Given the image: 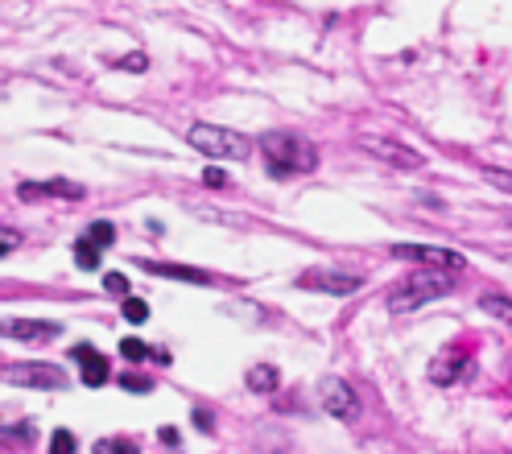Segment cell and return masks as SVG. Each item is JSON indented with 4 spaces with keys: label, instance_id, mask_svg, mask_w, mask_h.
Instances as JSON below:
<instances>
[{
    "label": "cell",
    "instance_id": "obj_1",
    "mask_svg": "<svg viewBox=\"0 0 512 454\" xmlns=\"http://www.w3.org/2000/svg\"><path fill=\"white\" fill-rule=\"evenodd\" d=\"M261 157H265L273 178H302L318 166L314 145L298 133H265L261 137Z\"/></svg>",
    "mask_w": 512,
    "mask_h": 454
},
{
    "label": "cell",
    "instance_id": "obj_2",
    "mask_svg": "<svg viewBox=\"0 0 512 454\" xmlns=\"http://www.w3.org/2000/svg\"><path fill=\"white\" fill-rule=\"evenodd\" d=\"M455 289V273L451 269H426L422 273H409L405 281H397L389 289V298H384V306H389L393 314H409V310H418L434 298H446Z\"/></svg>",
    "mask_w": 512,
    "mask_h": 454
},
{
    "label": "cell",
    "instance_id": "obj_3",
    "mask_svg": "<svg viewBox=\"0 0 512 454\" xmlns=\"http://www.w3.org/2000/svg\"><path fill=\"white\" fill-rule=\"evenodd\" d=\"M186 141L195 145L199 153H207V157H232V161H240V157L252 153V141L244 133H232V128H219V124H195L186 133Z\"/></svg>",
    "mask_w": 512,
    "mask_h": 454
},
{
    "label": "cell",
    "instance_id": "obj_4",
    "mask_svg": "<svg viewBox=\"0 0 512 454\" xmlns=\"http://www.w3.org/2000/svg\"><path fill=\"white\" fill-rule=\"evenodd\" d=\"M393 256H397V261L426 265V269H451V273H463L467 269V256L463 252L434 248V244H401V248H393Z\"/></svg>",
    "mask_w": 512,
    "mask_h": 454
},
{
    "label": "cell",
    "instance_id": "obj_5",
    "mask_svg": "<svg viewBox=\"0 0 512 454\" xmlns=\"http://www.w3.org/2000/svg\"><path fill=\"white\" fill-rule=\"evenodd\" d=\"M360 145H364L372 157H380V161H389V166H397V170H422V166H426V157H422V153H413V149H405L401 141L364 137Z\"/></svg>",
    "mask_w": 512,
    "mask_h": 454
},
{
    "label": "cell",
    "instance_id": "obj_6",
    "mask_svg": "<svg viewBox=\"0 0 512 454\" xmlns=\"http://www.w3.org/2000/svg\"><path fill=\"white\" fill-rule=\"evenodd\" d=\"M302 289H318V294H356L360 277L356 273H327V269H310L302 277Z\"/></svg>",
    "mask_w": 512,
    "mask_h": 454
},
{
    "label": "cell",
    "instance_id": "obj_7",
    "mask_svg": "<svg viewBox=\"0 0 512 454\" xmlns=\"http://www.w3.org/2000/svg\"><path fill=\"white\" fill-rule=\"evenodd\" d=\"M5 335L21 339V343H46L62 335V322H38V318H9L5 322Z\"/></svg>",
    "mask_w": 512,
    "mask_h": 454
},
{
    "label": "cell",
    "instance_id": "obj_8",
    "mask_svg": "<svg viewBox=\"0 0 512 454\" xmlns=\"http://www.w3.org/2000/svg\"><path fill=\"white\" fill-rule=\"evenodd\" d=\"M356 393H351V388L343 384V380H323V409L331 413V417H339V421H351V417H356Z\"/></svg>",
    "mask_w": 512,
    "mask_h": 454
},
{
    "label": "cell",
    "instance_id": "obj_9",
    "mask_svg": "<svg viewBox=\"0 0 512 454\" xmlns=\"http://www.w3.org/2000/svg\"><path fill=\"white\" fill-rule=\"evenodd\" d=\"M9 384H29V388H62V372L50 364H13Z\"/></svg>",
    "mask_w": 512,
    "mask_h": 454
},
{
    "label": "cell",
    "instance_id": "obj_10",
    "mask_svg": "<svg viewBox=\"0 0 512 454\" xmlns=\"http://www.w3.org/2000/svg\"><path fill=\"white\" fill-rule=\"evenodd\" d=\"M71 355H75V360L83 364V384H87V388H100V384H108V360H104V355L95 351V347L79 343Z\"/></svg>",
    "mask_w": 512,
    "mask_h": 454
},
{
    "label": "cell",
    "instance_id": "obj_11",
    "mask_svg": "<svg viewBox=\"0 0 512 454\" xmlns=\"http://www.w3.org/2000/svg\"><path fill=\"white\" fill-rule=\"evenodd\" d=\"M21 199H42V194H62V199H83V186H75V182H46V186H21L17 190Z\"/></svg>",
    "mask_w": 512,
    "mask_h": 454
},
{
    "label": "cell",
    "instance_id": "obj_12",
    "mask_svg": "<svg viewBox=\"0 0 512 454\" xmlns=\"http://www.w3.org/2000/svg\"><path fill=\"white\" fill-rule=\"evenodd\" d=\"M141 269L162 273V277H174V281H195V285H207V281H211L203 269H186V265H153V261H141Z\"/></svg>",
    "mask_w": 512,
    "mask_h": 454
},
{
    "label": "cell",
    "instance_id": "obj_13",
    "mask_svg": "<svg viewBox=\"0 0 512 454\" xmlns=\"http://www.w3.org/2000/svg\"><path fill=\"white\" fill-rule=\"evenodd\" d=\"M463 360H459V351H446L442 360H434V368H430V376L438 380V384H451V380H459L463 376Z\"/></svg>",
    "mask_w": 512,
    "mask_h": 454
},
{
    "label": "cell",
    "instance_id": "obj_14",
    "mask_svg": "<svg viewBox=\"0 0 512 454\" xmlns=\"http://www.w3.org/2000/svg\"><path fill=\"white\" fill-rule=\"evenodd\" d=\"M100 261H104V248L83 232V240H75V265L79 269H100Z\"/></svg>",
    "mask_w": 512,
    "mask_h": 454
},
{
    "label": "cell",
    "instance_id": "obj_15",
    "mask_svg": "<svg viewBox=\"0 0 512 454\" xmlns=\"http://www.w3.org/2000/svg\"><path fill=\"white\" fill-rule=\"evenodd\" d=\"M277 384H281V376H277V368H269V364H256V368L248 372V388H252V393H277Z\"/></svg>",
    "mask_w": 512,
    "mask_h": 454
},
{
    "label": "cell",
    "instance_id": "obj_16",
    "mask_svg": "<svg viewBox=\"0 0 512 454\" xmlns=\"http://www.w3.org/2000/svg\"><path fill=\"white\" fill-rule=\"evenodd\" d=\"M479 306H484L492 318H500V322H508V327H512V302H508V298H500V294H488V298L479 302Z\"/></svg>",
    "mask_w": 512,
    "mask_h": 454
},
{
    "label": "cell",
    "instance_id": "obj_17",
    "mask_svg": "<svg viewBox=\"0 0 512 454\" xmlns=\"http://www.w3.org/2000/svg\"><path fill=\"white\" fill-rule=\"evenodd\" d=\"M95 454H141V450L128 438H104V442H95Z\"/></svg>",
    "mask_w": 512,
    "mask_h": 454
},
{
    "label": "cell",
    "instance_id": "obj_18",
    "mask_svg": "<svg viewBox=\"0 0 512 454\" xmlns=\"http://www.w3.org/2000/svg\"><path fill=\"white\" fill-rule=\"evenodd\" d=\"M87 236H91L95 244H100V248H108V244L116 240V227H112L108 219H100V223H91V227H87Z\"/></svg>",
    "mask_w": 512,
    "mask_h": 454
},
{
    "label": "cell",
    "instance_id": "obj_19",
    "mask_svg": "<svg viewBox=\"0 0 512 454\" xmlns=\"http://www.w3.org/2000/svg\"><path fill=\"white\" fill-rule=\"evenodd\" d=\"M120 355L124 360H153V351L141 339H120Z\"/></svg>",
    "mask_w": 512,
    "mask_h": 454
},
{
    "label": "cell",
    "instance_id": "obj_20",
    "mask_svg": "<svg viewBox=\"0 0 512 454\" xmlns=\"http://www.w3.org/2000/svg\"><path fill=\"white\" fill-rule=\"evenodd\" d=\"M50 454H79L75 434H67V430H54V438H50Z\"/></svg>",
    "mask_w": 512,
    "mask_h": 454
},
{
    "label": "cell",
    "instance_id": "obj_21",
    "mask_svg": "<svg viewBox=\"0 0 512 454\" xmlns=\"http://www.w3.org/2000/svg\"><path fill=\"white\" fill-rule=\"evenodd\" d=\"M124 318L133 322V327H141V322L149 318V306H145L141 298H124Z\"/></svg>",
    "mask_w": 512,
    "mask_h": 454
},
{
    "label": "cell",
    "instance_id": "obj_22",
    "mask_svg": "<svg viewBox=\"0 0 512 454\" xmlns=\"http://www.w3.org/2000/svg\"><path fill=\"white\" fill-rule=\"evenodd\" d=\"M120 388H124V393H149L153 380H145V376H120Z\"/></svg>",
    "mask_w": 512,
    "mask_h": 454
},
{
    "label": "cell",
    "instance_id": "obj_23",
    "mask_svg": "<svg viewBox=\"0 0 512 454\" xmlns=\"http://www.w3.org/2000/svg\"><path fill=\"white\" fill-rule=\"evenodd\" d=\"M104 289H108V294H124V298H128V281H124L120 273H108V277H104Z\"/></svg>",
    "mask_w": 512,
    "mask_h": 454
},
{
    "label": "cell",
    "instance_id": "obj_24",
    "mask_svg": "<svg viewBox=\"0 0 512 454\" xmlns=\"http://www.w3.org/2000/svg\"><path fill=\"white\" fill-rule=\"evenodd\" d=\"M203 182L211 190H219V186H228V174H223V170H203Z\"/></svg>",
    "mask_w": 512,
    "mask_h": 454
},
{
    "label": "cell",
    "instance_id": "obj_25",
    "mask_svg": "<svg viewBox=\"0 0 512 454\" xmlns=\"http://www.w3.org/2000/svg\"><path fill=\"white\" fill-rule=\"evenodd\" d=\"M120 67H124V71H145V58H141V54H133V58H120Z\"/></svg>",
    "mask_w": 512,
    "mask_h": 454
},
{
    "label": "cell",
    "instance_id": "obj_26",
    "mask_svg": "<svg viewBox=\"0 0 512 454\" xmlns=\"http://www.w3.org/2000/svg\"><path fill=\"white\" fill-rule=\"evenodd\" d=\"M488 178H492L496 186H504V190H512V178H508L504 170H488Z\"/></svg>",
    "mask_w": 512,
    "mask_h": 454
},
{
    "label": "cell",
    "instance_id": "obj_27",
    "mask_svg": "<svg viewBox=\"0 0 512 454\" xmlns=\"http://www.w3.org/2000/svg\"><path fill=\"white\" fill-rule=\"evenodd\" d=\"M5 434H9V438H34V426H9Z\"/></svg>",
    "mask_w": 512,
    "mask_h": 454
},
{
    "label": "cell",
    "instance_id": "obj_28",
    "mask_svg": "<svg viewBox=\"0 0 512 454\" xmlns=\"http://www.w3.org/2000/svg\"><path fill=\"white\" fill-rule=\"evenodd\" d=\"M162 442H166V446H178V430H174V426H166V430H162Z\"/></svg>",
    "mask_w": 512,
    "mask_h": 454
},
{
    "label": "cell",
    "instance_id": "obj_29",
    "mask_svg": "<svg viewBox=\"0 0 512 454\" xmlns=\"http://www.w3.org/2000/svg\"><path fill=\"white\" fill-rule=\"evenodd\" d=\"M17 248V232H13V227H5V252H13Z\"/></svg>",
    "mask_w": 512,
    "mask_h": 454
}]
</instances>
